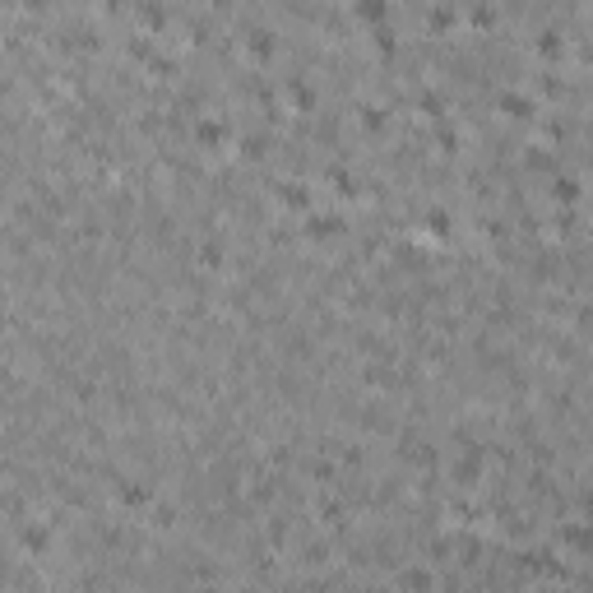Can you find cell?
<instances>
[{
    "label": "cell",
    "mask_w": 593,
    "mask_h": 593,
    "mask_svg": "<svg viewBox=\"0 0 593 593\" xmlns=\"http://www.w3.org/2000/svg\"><path fill=\"white\" fill-rule=\"evenodd\" d=\"M357 15L361 19H380L385 15V0H357Z\"/></svg>",
    "instance_id": "obj_1"
}]
</instances>
